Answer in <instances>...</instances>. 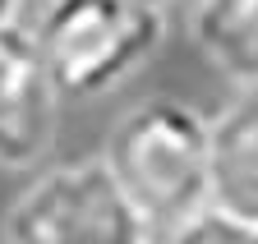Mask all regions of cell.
<instances>
[{
    "label": "cell",
    "mask_w": 258,
    "mask_h": 244,
    "mask_svg": "<svg viewBox=\"0 0 258 244\" xmlns=\"http://www.w3.org/2000/svg\"><path fill=\"white\" fill-rule=\"evenodd\" d=\"M102 161L129 203L166 235L212 207V115L180 97L134 102L111 125Z\"/></svg>",
    "instance_id": "6da1fadb"
},
{
    "label": "cell",
    "mask_w": 258,
    "mask_h": 244,
    "mask_svg": "<svg viewBox=\"0 0 258 244\" xmlns=\"http://www.w3.org/2000/svg\"><path fill=\"white\" fill-rule=\"evenodd\" d=\"M28 33L60 97H102L157 55L166 10L143 0H46Z\"/></svg>",
    "instance_id": "7a4b0ae2"
},
{
    "label": "cell",
    "mask_w": 258,
    "mask_h": 244,
    "mask_svg": "<svg viewBox=\"0 0 258 244\" xmlns=\"http://www.w3.org/2000/svg\"><path fill=\"white\" fill-rule=\"evenodd\" d=\"M5 244H161L102 157L37 171L5 217Z\"/></svg>",
    "instance_id": "3957f363"
},
{
    "label": "cell",
    "mask_w": 258,
    "mask_h": 244,
    "mask_svg": "<svg viewBox=\"0 0 258 244\" xmlns=\"http://www.w3.org/2000/svg\"><path fill=\"white\" fill-rule=\"evenodd\" d=\"M60 93L28 23H0V166L32 171L55 143Z\"/></svg>",
    "instance_id": "277c9868"
},
{
    "label": "cell",
    "mask_w": 258,
    "mask_h": 244,
    "mask_svg": "<svg viewBox=\"0 0 258 244\" xmlns=\"http://www.w3.org/2000/svg\"><path fill=\"white\" fill-rule=\"evenodd\" d=\"M212 207L258 226V83L212 115Z\"/></svg>",
    "instance_id": "5b68a950"
},
{
    "label": "cell",
    "mask_w": 258,
    "mask_h": 244,
    "mask_svg": "<svg viewBox=\"0 0 258 244\" xmlns=\"http://www.w3.org/2000/svg\"><path fill=\"white\" fill-rule=\"evenodd\" d=\"M189 33L221 78L258 83V0H189Z\"/></svg>",
    "instance_id": "8992f818"
},
{
    "label": "cell",
    "mask_w": 258,
    "mask_h": 244,
    "mask_svg": "<svg viewBox=\"0 0 258 244\" xmlns=\"http://www.w3.org/2000/svg\"><path fill=\"white\" fill-rule=\"evenodd\" d=\"M161 244H258V226L244 221V217H231L221 207H203L184 226L166 230Z\"/></svg>",
    "instance_id": "52a82bcc"
},
{
    "label": "cell",
    "mask_w": 258,
    "mask_h": 244,
    "mask_svg": "<svg viewBox=\"0 0 258 244\" xmlns=\"http://www.w3.org/2000/svg\"><path fill=\"white\" fill-rule=\"evenodd\" d=\"M19 5H23V0H0V23H14L19 19Z\"/></svg>",
    "instance_id": "ba28073f"
},
{
    "label": "cell",
    "mask_w": 258,
    "mask_h": 244,
    "mask_svg": "<svg viewBox=\"0 0 258 244\" xmlns=\"http://www.w3.org/2000/svg\"><path fill=\"white\" fill-rule=\"evenodd\" d=\"M143 5H157V10H166V5H175V0H143Z\"/></svg>",
    "instance_id": "9c48e42d"
}]
</instances>
